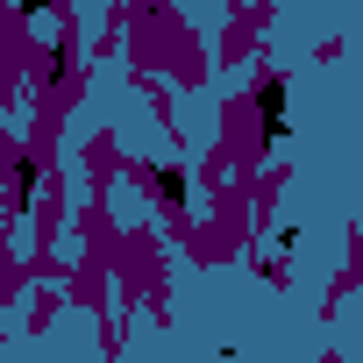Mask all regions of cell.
Here are the masks:
<instances>
[{
	"label": "cell",
	"instance_id": "obj_1",
	"mask_svg": "<svg viewBox=\"0 0 363 363\" xmlns=\"http://www.w3.org/2000/svg\"><path fill=\"white\" fill-rule=\"evenodd\" d=\"M257 114H264V143L278 150V143L292 135V128H285V79H264V86H257Z\"/></svg>",
	"mask_w": 363,
	"mask_h": 363
},
{
	"label": "cell",
	"instance_id": "obj_2",
	"mask_svg": "<svg viewBox=\"0 0 363 363\" xmlns=\"http://www.w3.org/2000/svg\"><path fill=\"white\" fill-rule=\"evenodd\" d=\"M157 193H164V200H186V171L164 164V171H157Z\"/></svg>",
	"mask_w": 363,
	"mask_h": 363
}]
</instances>
